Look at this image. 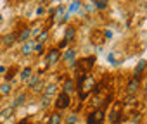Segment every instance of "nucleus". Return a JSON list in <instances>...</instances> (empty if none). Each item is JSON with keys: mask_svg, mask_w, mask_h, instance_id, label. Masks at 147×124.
Masks as SVG:
<instances>
[{"mask_svg": "<svg viewBox=\"0 0 147 124\" xmlns=\"http://www.w3.org/2000/svg\"><path fill=\"white\" fill-rule=\"evenodd\" d=\"M55 109L57 110H64V109H67L69 105H71V97L67 95V93H64V91H61L59 95H57V98H55Z\"/></svg>", "mask_w": 147, "mask_h": 124, "instance_id": "f257e3e1", "label": "nucleus"}, {"mask_svg": "<svg viewBox=\"0 0 147 124\" xmlns=\"http://www.w3.org/2000/svg\"><path fill=\"white\" fill-rule=\"evenodd\" d=\"M104 115H106V112H104L102 109H100V110H94V112L88 114L87 124H102V122H104Z\"/></svg>", "mask_w": 147, "mask_h": 124, "instance_id": "f03ea898", "label": "nucleus"}, {"mask_svg": "<svg viewBox=\"0 0 147 124\" xmlns=\"http://www.w3.org/2000/svg\"><path fill=\"white\" fill-rule=\"evenodd\" d=\"M95 60H97V57L95 55H88V57H83L80 62H76V64H78V67L82 69V71H88V69H92L94 66H95Z\"/></svg>", "mask_w": 147, "mask_h": 124, "instance_id": "7ed1b4c3", "label": "nucleus"}, {"mask_svg": "<svg viewBox=\"0 0 147 124\" xmlns=\"http://www.w3.org/2000/svg\"><path fill=\"white\" fill-rule=\"evenodd\" d=\"M61 59L67 62V64H69V67H75V66H76V50L67 48V50H66V52L61 55Z\"/></svg>", "mask_w": 147, "mask_h": 124, "instance_id": "20e7f679", "label": "nucleus"}, {"mask_svg": "<svg viewBox=\"0 0 147 124\" xmlns=\"http://www.w3.org/2000/svg\"><path fill=\"white\" fill-rule=\"evenodd\" d=\"M138 88H140V78H138V76L131 78V79L126 83V93H128V95H135V93L138 91Z\"/></svg>", "mask_w": 147, "mask_h": 124, "instance_id": "39448f33", "label": "nucleus"}, {"mask_svg": "<svg viewBox=\"0 0 147 124\" xmlns=\"http://www.w3.org/2000/svg\"><path fill=\"white\" fill-rule=\"evenodd\" d=\"M61 60V50L59 48H50L47 52V64H57Z\"/></svg>", "mask_w": 147, "mask_h": 124, "instance_id": "423d86ee", "label": "nucleus"}, {"mask_svg": "<svg viewBox=\"0 0 147 124\" xmlns=\"http://www.w3.org/2000/svg\"><path fill=\"white\" fill-rule=\"evenodd\" d=\"M54 16H55V19H57V21H62V23H64V21H67V17H69V14H67V11H66V7H64V5H57V7H55V14H54Z\"/></svg>", "mask_w": 147, "mask_h": 124, "instance_id": "0eeeda50", "label": "nucleus"}, {"mask_svg": "<svg viewBox=\"0 0 147 124\" xmlns=\"http://www.w3.org/2000/svg\"><path fill=\"white\" fill-rule=\"evenodd\" d=\"M75 90H76V85H75V81H73V79H69V78H67V79L62 83V91H64V93H67V95H69V93H73Z\"/></svg>", "mask_w": 147, "mask_h": 124, "instance_id": "6e6552de", "label": "nucleus"}, {"mask_svg": "<svg viewBox=\"0 0 147 124\" xmlns=\"http://www.w3.org/2000/svg\"><path fill=\"white\" fill-rule=\"evenodd\" d=\"M82 7H83V4L80 2V0H75V2H71V4H69V7H67V14L82 12Z\"/></svg>", "mask_w": 147, "mask_h": 124, "instance_id": "1a4fd4ad", "label": "nucleus"}, {"mask_svg": "<svg viewBox=\"0 0 147 124\" xmlns=\"http://www.w3.org/2000/svg\"><path fill=\"white\" fill-rule=\"evenodd\" d=\"M75 35H76V28L75 26H66V31H64V40L66 41H71V40H75Z\"/></svg>", "mask_w": 147, "mask_h": 124, "instance_id": "9d476101", "label": "nucleus"}, {"mask_svg": "<svg viewBox=\"0 0 147 124\" xmlns=\"http://www.w3.org/2000/svg\"><path fill=\"white\" fill-rule=\"evenodd\" d=\"M16 36H18V40H19L21 43L30 41V38H31V29H30V28H24V29H21V33L16 35Z\"/></svg>", "mask_w": 147, "mask_h": 124, "instance_id": "9b49d317", "label": "nucleus"}, {"mask_svg": "<svg viewBox=\"0 0 147 124\" xmlns=\"http://www.w3.org/2000/svg\"><path fill=\"white\" fill-rule=\"evenodd\" d=\"M19 76H21V81H23V83H24V81L28 83V79L33 76V69H31V67H24V69L19 73Z\"/></svg>", "mask_w": 147, "mask_h": 124, "instance_id": "f8f14e48", "label": "nucleus"}, {"mask_svg": "<svg viewBox=\"0 0 147 124\" xmlns=\"http://www.w3.org/2000/svg\"><path fill=\"white\" fill-rule=\"evenodd\" d=\"M33 52V41H24L23 47H21V53L23 55H30Z\"/></svg>", "mask_w": 147, "mask_h": 124, "instance_id": "ddd939ff", "label": "nucleus"}, {"mask_svg": "<svg viewBox=\"0 0 147 124\" xmlns=\"http://www.w3.org/2000/svg\"><path fill=\"white\" fill-rule=\"evenodd\" d=\"M55 91H57V85H55V83H52V85H45L43 95H45V97H52Z\"/></svg>", "mask_w": 147, "mask_h": 124, "instance_id": "4468645a", "label": "nucleus"}, {"mask_svg": "<svg viewBox=\"0 0 147 124\" xmlns=\"http://www.w3.org/2000/svg\"><path fill=\"white\" fill-rule=\"evenodd\" d=\"M62 122V115L59 112H54L49 115V124H61Z\"/></svg>", "mask_w": 147, "mask_h": 124, "instance_id": "2eb2a0df", "label": "nucleus"}, {"mask_svg": "<svg viewBox=\"0 0 147 124\" xmlns=\"http://www.w3.org/2000/svg\"><path fill=\"white\" fill-rule=\"evenodd\" d=\"M12 114H14V109H12V107H7V109H4L2 112H0V121H5V119H9Z\"/></svg>", "mask_w": 147, "mask_h": 124, "instance_id": "dca6fc26", "label": "nucleus"}, {"mask_svg": "<svg viewBox=\"0 0 147 124\" xmlns=\"http://www.w3.org/2000/svg\"><path fill=\"white\" fill-rule=\"evenodd\" d=\"M24 102H26V95H24V93H19V95L16 97L14 103H12V109H16V107H19V105H23Z\"/></svg>", "mask_w": 147, "mask_h": 124, "instance_id": "f3484780", "label": "nucleus"}, {"mask_svg": "<svg viewBox=\"0 0 147 124\" xmlns=\"http://www.w3.org/2000/svg\"><path fill=\"white\" fill-rule=\"evenodd\" d=\"M145 67H147V62H145V60H140V62H138V64H137V67H135V76H138V78H142L140 74H142V71H144Z\"/></svg>", "mask_w": 147, "mask_h": 124, "instance_id": "a211bd4d", "label": "nucleus"}, {"mask_svg": "<svg viewBox=\"0 0 147 124\" xmlns=\"http://www.w3.org/2000/svg\"><path fill=\"white\" fill-rule=\"evenodd\" d=\"M18 40V36L14 35V33H11V35H5L4 38H2V41H4V45H12L14 41Z\"/></svg>", "mask_w": 147, "mask_h": 124, "instance_id": "6ab92c4d", "label": "nucleus"}, {"mask_svg": "<svg viewBox=\"0 0 147 124\" xmlns=\"http://www.w3.org/2000/svg\"><path fill=\"white\" fill-rule=\"evenodd\" d=\"M76 122H78V114L76 112H73L66 117V124H76Z\"/></svg>", "mask_w": 147, "mask_h": 124, "instance_id": "aec40b11", "label": "nucleus"}, {"mask_svg": "<svg viewBox=\"0 0 147 124\" xmlns=\"http://www.w3.org/2000/svg\"><path fill=\"white\" fill-rule=\"evenodd\" d=\"M33 52L35 53H43V43H40V41H33Z\"/></svg>", "mask_w": 147, "mask_h": 124, "instance_id": "412c9836", "label": "nucleus"}, {"mask_svg": "<svg viewBox=\"0 0 147 124\" xmlns=\"http://www.w3.org/2000/svg\"><path fill=\"white\" fill-rule=\"evenodd\" d=\"M94 7L99 11H104L107 7V0H97V2H94Z\"/></svg>", "mask_w": 147, "mask_h": 124, "instance_id": "4be33fe9", "label": "nucleus"}, {"mask_svg": "<svg viewBox=\"0 0 147 124\" xmlns=\"http://www.w3.org/2000/svg\"><path fill=\"white\" fill-rule=\"evenodd\" d=\"M38 81H40V74H33V76L28 79V86H30V88H33Z\"/></svg>", "mask_w": 147, "mask_h": 124, "instance_id": "5701e85b", "label": "nucleus"}, {"mask_svg": "<svg viewBox=\"0 0 147 124\" xmlns=\"http://www.w3.org/2000/svg\"><path fill=\"white\" fill-rule=\"evenodd\" d=\"M43 88H45V83H42V81H38L31 90H33V93H42L43 91Z\"/></svg>", "mask_w": 147, "mask_h": 124, "instance_id": "b1692460", "label": "nucleus"}, {"mask_svg": "<svg viewBox=\"0 0 147 124\" xmlns=\"http://www.w3.org/2000/svg\"><path fill=\"white\" fill-rule=\"evenodd\" d=\"M47 38H49V31H47V29H43V31L38 35V40H36V41H40V43H45V41H47Z\"/></svg>", "mask_w": 147, "mask_h": 124, "instance_id": "393cba45", "label": "nucleus"}, {"mask_svg": "<svg viewBox=\"0 0 147 124\" xmlns=\"http://www.w3.org/2000/svg\"><path fill=\"white\" fill-rule=\"evenodd\" d=\"M0 91H2L4 95H9V93H11V83H7V81H5V85L0 86Z\"/></svg>", "mask_w": 147, "mask_h": 124, "instance_id": "a878e982", "label": "nucleus"}, {"mask_svg": "<svg viewBox=\"0 0 147 124\" xmlns=\"http://www.w3.org/2000/svg\"><path fill=\"white\" fill-rule=\"evenodd\" d=\"M14 74H16V69L7 71V74H5V81H7V83H11V81H12V78H14Z\"/></svg>", "mask_w": 147, "mask_h": 124, "instance_id": "bb28decb", "label": "nucleus"}, {"mask_svg": "<svg viewBox=\"0 0 147 124\" xmlns=\"http://www.w3.org/2000/svg\"><path fill=\"white\" fill-rule=\"evenodd\" d=\"M67 45H69V41H66V40H64V38H62V40H61V41H59V45H57V47H55V48H59V50H61V48H66V47H67Z\"/></svg>", "mask_w": 147, "mask_h": 124, "instance_id": "cd10ccee", "label": "nucleus"}, {"mask_svg": "<svg viewBox=\"0 0 147 124\" xmlns=\"http://www.w3.org/2000/svg\"><path fill=\"white\" fill-rule=\"evenodd\" d=\"M40 33H42V29H40V28H33V29H31V36H36V38H38V35H40Z\"/></svg>", "mask_w": 147, "mask_h": 124, "instance_id": "c85d7f7f", "label": "nucleus"}, {"mask_svg": "<svg viewBox=\"0 0 147 124\" xmlns=\"http://www.w3.org/2000/svg\"><path fill=\"white\" fill-rule=\"evenodd\" d=\"M50 100H52V97H45V95H43V103H42V105H43V107H47V105H50V103H49Z\"/></svg>", "mask_w": 147, "mask_h": 124, "instance_id": "c756f323", "label": "nucleus"}, {"mask_svg": "<svg viewBox=\"0 0 147 124\" xmlns=\"http://www.w3.org/2000/svg\"><path fill=\"white\" fill-rule=\"evenodd\" d=\"M45 14V9L43 7H36V16H43Z\"/></svg>", "mask_w": 147, "mask_h": 124, "instance_id": "7c9ffc66", "label": "nucleus"}, {"mask_svg": "<svg viewBox=\"0 0 147 124\" xmlns=\"http://www.w3.org/2000/svg\"><path fill=\"white\" fill-rule=\"evenodd\" d=\"M104 38L111 40V38H113V31H107V29H106V31H104Z\"/></svg>", "mask_w": 147, "mask_h": 124, "instance_id": "2f4dec72", "label": "nucleus"}, {"mask_svg": "<svg viewBox=\"0 0 147 124\" xmlns=\"http://www.w3.org/2000/svg\"><path fill=\"white\" fill-rule=\"evenodd\" d=\"M131 122H133V124H138V122H140V115H138V114H137V115H133Z\"/></svg>", "mask_w": 147, "mask_h": 124, "instance_id": "473e14b6", "label": "nucleus"}, {"mask_svg": "<svg viewBox=\"0 0 147 124\" xmlns=\"http://www.w3.org/2000/svg\"><path fill=\"white\" fill-rule=\"evenodd\" d=\"M0 23H2V14H0Z\"/></svg>", "mask_w": 147, "mask_h": 124, "instance_id": "72a5a7b5", "label": "nucleus"}, {"mask_svg": "<svg viewBox=\"0 0 147 124\" xmlns=\"http://www.w3.org/2000/svg\"><path fill=\"white\" fill-rule=\"evenodd\" d=\"M40 2H45V0H40Z\"/></svg>", "mask_w": 147, "mask_h": 124, "instance_id": "f704fd0d", "label": "nucleus"}, {"mask_svg": "<svg viewBox=\"0 0 147 124\" xmlns=\"http://www.w3.org/2000/svg\"><path fill=\"white\" fill-rule=\"evenodd\" d=\"M92 2H97V0H92Z\"/></svg>", "mask_w": 147, "mask_h": 124, "instance_id": "c9c22d12", "label": "nucleus"}]
</instances>
